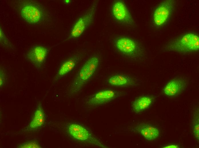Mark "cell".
Masks as SVG:
<instances>
[{
  "mask_svg": "<svg viewBox=\"0 0 199 148\" xmlns=\"http://www.w3.org/2000/svg\"><path fill=\"white\" fill-rule=\"evenodd\" d=\"M168 52L180 54L195 52L199 49V36L197 34L188 32L170 41L164 47Z\"/></svg>",
  "mask_w": 199,
  "mask_h": 148,
  "instance_id": "6da1fadb",
  "label": "cell"
},
{
  "mask_svg": "<svg viewBox=\"0 0 199 148\" xmlns=\"http://www.w3.org/2000/svg\"><path fill=\"white\" fill-rule=\"evenodd\" d=\"M100 62L99 57L94 56L88 59L83 64L76 73L72 83V93H77L82 89L83 86L95 74Z\"/></svg>",
  "mask_w": 199,
  "mask_h": 148,
  "instance_id": "7a4b0ae2",
  "label": "cell"
},
{
  "mask_svg": "<svg viewBox=\"0 0 199 148\" xmlns=\"http://www.w3.org/2000/svg\"><path fill=\"white\" fill-rule=\"evenodd\" d=\"M18 5L20 15L26 22L38 24L44 20L45 10L40 4L31 0H19Z\"/></svg>",
  "mask_w": 199,
  "mask_h": 148,
  "instance_id": "3957f363",
  "label": "cell"
},
{
  "mask_svg": "<svg viewBox=\"0 0 199 148\" xmlns=\"http://www.w3.org/2000/svg\"><path fill=\"white\" fill-rule=\"evenodd\" d=\"M176 1L165 0L156 7L153 14V22L156 28H160L170 21L176 5Z\"/></svg>",
  "mask_w": 199,
  "mask_h": 148,
  "instance_id": "277c9868",
  "label": "cell"
},
{
  "mask_svg": "<svg viewBox=\"0 0 199 148\" xmlns=\"http://www.w3.org/2000/svg\"><path fill=\"white\" fill-rule=\"evenodd\" d=\"M114 43L118 50L129 58L136 59L143 56L144 51L142 47L132 39L119 37L115 39Z\"/></svg>",
  "mask_w": 199,
  "mask_h": 148,
  "instance_id": "5b68a950",
  "label": "cell"
},
{
  "mask_svg": "<svg viewBox=\"0 0 199 148\" xmlns=\"http://www.w3.org/2000/svg\"><path fill=\"white\" fill-rule=\"evenodd\" d=\"M97 4V2L93 3L86 12L75 21L71 28L69 39L78 38L90 26L93 21Z\"/></svg>",
  "mask_w": 199,
  "mask_h": 148,
  "instance_id": "8992f818",
  "label": "cell"
},
{
  "mask_svg": "<svg viewBox=\"0 0 199 148\" xmlns=\"http://www.w3.org/2000/svg\"><path fill=\"white\" fill-rule=\"evenodd\" d=\"M67 131L72 138L77 141L103 148L107 147L88 129L80 124L75 123L70 124L68 126Z\"/></svg>",
  "mask_w": 199,
  "mask_h": 148,
  "instance_id": "52a82bcc",
  "label": "cell"
},
{
  "mask_svg": "<svg viewBox=\"0 0 199 148\" xmlns=\"http://www.w3.org/2000/svg\"><path fill=\"white\" fill-rule=\"evenodd\" d=\"M48 52V49L45 47L34 45L27 52L25 58L36 69H40L46 60Z\"/></svg>",
  "mask_w": 199,
  "mask_h": 148,
  "instance_id": "ba28073f",
  "label": "cell"
},
{
  "mask_svg": "<svg viewBox=\"0 0 199 148\" xmlns=\"http://www.w3.org/2000/svg\"><path fill=\"white\" fill-rule=\"evenodd\" d=\"M111 15L113 18L120 23L131 25L133 23V19L131 14L122 1H116L113 3L111 8Z\"/></svg>",
  "mask_w": 199,
  "mask_h": 148,
  "instance_id": "9c48e42d",
  "label": "cell"
},
{
  "mask_svg": "<svg viewBox=\"0 0 199 148\" xmlns=\"http://www.w3.org/2000/svg\"><path fill=\"white\" fill-rule=\"evenodd\" d=\"M120 94L113 89H107L100 91L93 95L86 102L89 105L95 106L103 105L114 100Z\"/></svg>",
  "mask_w": 199,
  "mask_h": 148,
  "instance_id": "30bf717a",
  "label": "cell"
},
{
  "mask_svg": "<svg viewBox=\"0 0 199 148\" xmlns=\"http://www.w3.org/2000/svg\"><path fill=\"white\" fill-rule=\"evenodd\" d=\"M188 81L184 77L175 78L169 81L165 85L164 93L169 96H175L181 94L186 89Z\"/></svg>",
  "mask_w": 199,
  "mask_h": 148,
  "instance_id": "8fae6325",
  "label": "cell"
},
{
  "mask_svg": "<svg viewBox=\"0 0 199 148\" xmlns=\"http://www.w3.org/2000/svg\"><path fill=\"white\" fill-rule=\"evenodd\" d=\"M81 56L79 54H75L65 60L60 65L55 79L58 80L72 70L78 63Z\"/></svg>",
  "mask_w": 199,
  "mask_h": 148,
  "instance_id": "7c38bea8",
  "label": "cell"
},
{
  "mask_svg": "<svg viewBox=\"0 0 199 148\" xmlns=\"http://www.w3.org/2000/svg\"><path fill=\"white\" fill-rule=\"evenodd\" d=\"M45 120V114L41 103L38 104L28 126V130L35 131L41 127Z\"/></svg>",
  "mask_w": 199,
  "mask_h": 148,
  "instance_id": "4fadbf2b",
  "label": "cell"
},
{
  "mask_svg": "<svg viewBox=\"0 0 199 148\" xmlns=\"http://www.w3.org/2000/svg\"><path fill=\"white\" fill-rule=\"evenodd\" d=\"M135 129L146 139L148 141L155 139L160 134V131L157 128L144 123L138 124Z\"/></svg>",
  "mask_w": 199,
  "mask_h": 148,
  "instance_id": "5bb4252c",
  "label": "cell"
},
{
  "mask_svg": "<svg viewBox=\"0 0 199 148\" xmlns=\"http://www.w3.org/2000/svg\"><path fill=\"white\" fill-rule=\"evenodd\" d=\"M108 83L112 86L125 87L133 85L134 81L130 76L125 74H116L110 77Z\"/></svg>",
  "mask_w": 199,
  "mask_h": 148,
  "instance_id": "9a60e30c",
  "label": "cell"
},
{
  "mask_svg": "<svg viewBox=\"0 0 199 148\" xmlns=\"http://www.w3.org/2000/svg\"><path fill=\"white\" fill-rule=\"evenodd\" d=\"M152 97L149 96H144L135 99L132 104L133 111L136 113H140L149 108L153 101Z\"/></svg>",
  "mask_w": 199,
  "mask_h": 148,
  "instance_id": "2e32d148",
  "label": "cell"
},
{
  "mask_svg": "<svg viewBox=\"0 0 199 148\" xmlns=\"http://www.w3.org/2000/svg\"><path fill=\"white\" fill-rule=\"evenodd\" d=\"M192 129L194 137L199 142V116L198 110H196L192 115Z\"/></svg>",
  "mask_w": 199,
  "mask_h": 148,
  "instance_id": "e0dca14e",
  "label": "cell"
},
{
  "mask_svg": "<svg viewBox=\"0 0 199 148\" xmlns=\"http://www.w3.org/2000/svg\"><path fill=\"white\" fill-rule=\"evenodd\" d=\"M17 148H41L39 143L35 140L26 141L18 145Z\"/></svg>",
  "mask_w": 199,
  "mask_h": 148,
  "instance_id": "ac0fdd59",
  "label": "cell"
},
{
  "mask_svg": "<svg viewBox=\"0 0 199 148\" xmlns=\"http://www.w3.org/2000/svg\"><path fill=\"white\" fill-rule=\"evenodd\" d=\"M0 44L1 46L5 47H9L10 45V43L6 37L3 30L0 28Z\"/></svg>",
  "mask_w": 199,
  "mask_h": 148,
  "instance_id": "d6986e66",
  "label": "cell"
},
{
  "mask_svg": "<svg viewBox=\"0 0 199 148\" xmlns=\"http://www.w3.org/2000/svg\"><path fill=\"white\" fill-rule=\"evenodd\" d=\"M6 74L4 69L0 68V87H2L5 83L6 79Z\"/></svg>",
  "mask_w": 199,
  "mask_h": 148,
  "instance_id": "ffe728a7",
  "label": "cell"
},
{
  "mask_svg": "<svg viewBox=\"0 0 199 148\" xmlns=\"http://www.w3.org/2000/svg\"><path fill=\"white\" fill-rule=\"evenodd\" d=\"M179 146L177 145L171 144L164 146L163 148H179Z\"/></svg>",
  "mask_w": 199,
  "mask_h": 148,
  "instance_id": "44dd1931",
  "label": "cell"
},
{
  "mask_svg": "<svg viewBox=\"0 0 199 148\" xmlns=\"http://www.w3.org/2000/svg\"><path fill=\"white\" fill-rule=\"evenodd\" d=\"M65 2L66 3H69L70 2V0H64Z\"/></svg>",
  "mask_w": 199,
  "mask_h": 148,
  "instance_id": "7402d4cb",
  "label": "cell"
}]
</instances>
